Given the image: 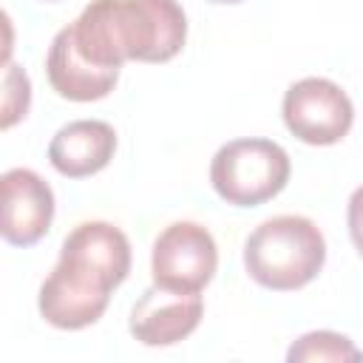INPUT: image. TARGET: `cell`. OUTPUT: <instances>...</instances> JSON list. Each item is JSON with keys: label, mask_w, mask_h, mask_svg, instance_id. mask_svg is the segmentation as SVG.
I'll return each mask as SVG.
<instances>
[{"label": "cell", "mask_w": 363, "mask_h": 363, "mask_svg": "<svg viewBox=\"0 0 363 363\" xmlns=\"http://www.w3.org/2000/svg\"><path fill=\"white\" fill-rule=\"evenodd\" d=\"M3 187V221L0 233L11 247H31L37 244L54 218V193L48 182L28 170L11 167L0 179Z\"/></svg>", "instance_id": "7"}, {"label": "cell", "mask_w": 363, "mask_h": 363, "mask_svg": "<svg viewBox=\"0 0 363 363\" xmlns=\"http://www.w3.org/2000/svg\"><path fill=\"white\" fill-rule=\"evenodd\" d=\"M292 164L286 150L261 136L233 139L221 145L210 162L213 190L235 207H255L275 199L289 182Z\"/></svg>", "instance_id": "3"}, {"label": "cell", "mask_w": 363, "mask_h": 363, "mask_svg": "<svg viewBox=\"0 0 363 363\" xmlns=\"http://www.w3.org/2000/svg\"><path fill=\"white\" fill-rule=\"evenodd\" d=\"M3 128H11L17 119H23L28 113V102H31V82L28 74L23 68H17L14 62H6V74H3Z\"/></svg>", "instance_id": "12"}, {"label": "cell", "mask_w": 363, "mask_h": 363, "mask_svg": "<svg viewBox=\"0 0 363 363\" xmlns=\"http://www.w3.org/2000/svg\"><path fill=\"white\" fill-rule=\"evenodd\" d=\"M45 74L51 88L71 102H94L113 91L119 79V68H99L91 60L82 57L77 48L71 28H60L48 45L45 57Z\"/></svg>", "instance_id": "9"}, {"label": "cell", "mask_w": 363, "mask_h": 363, "mask_svg": "<svg viewBox=\"0 0 363 363\" xmlns=\"http://www.w3.org/2000/svg\"><path fill=\"white\" fill-rule=\"evenodd\" d=\"M210 3H241V0H210Z\"/></svg>", "instance_id": "14"}, {"label": "cell", "mask_w": 363, "mask_h": 363, "mask_svg": "<svg viewBox=\"0 0 363 363\" xmlns=\"http://www.w3.org/2000/svg\"><path fill=\"white\" fill-rule=\"evenodd\" d=\"M201 315L199 292H173L153 284L130 309V335L145 346H173L196 332Z\"/></svg>", "instance_id": "8"}, {"label": "cell", "mask_w": 363, "mask_h": 363, "mask_svg": "<svg viewBox=\"0 0 363 363\" xmlns=\"http://www.w3.org/2000/svg\"><path fill=\"white\" fill-rule=\"evenodd\" d=\"M286 360L289 363H349V360H360V352L354 349V343L340 335V332H329V329H320V332H306L301 335L289 352H286Z\"/></svg>", "instance_id": "11"}, {"label": "cell", "mask_w": 363, "mask_h": 363, "mask_svg": "<svg viewBox=\"0 0 363 363\" xmlns=\"http://www.w3.org/2000/svg\"><path fill=\"white\" fill-rule=\"evenodd\" d=\"M281 111L289 133L306 145H335L354 122L349 94L326 77H303L292 82L284 94Z\"/></svg>", "instance_id": "5"}, {"label": "cell", "mask_w": 363, "mask_h": 363, "mask_svg": "<svg viewBox=\"0 0 363 363\" xmlns=\"http://www.w3.org/2000/svg\"><path fill=\"white\" fill-rule=\"evenodd\" d=\"M326 261V241L306 216H275L261 221L244 241V267L267 289L289 292L318 278Z\"/></svg>", "instance_id": "2"}, {"label": "cell", "mask_w": 363, "mask_h": 363, "mask_svg": "<svg viewBox=\"0 0 363 363\" xmlns=\"http://www.w3.org/2000/svg\"><path fill=\"white\" fill-rule=\"evenodd\" d=\"M130 272V241L128 235L108 221H82L77 224L62 247L60 261L51 275L62 278L68 286L85 289L91 298L111 301V292Z\"/></svg>", "instance_id": "4"}, {"label": "cell", "mask_w": 363, "mask_h": 363, "mask_svg": "<svg viewBox=\"0 0 363 363\" xmlns=\"http://www.w3.org/2000/svg\"><path fill=\"white\" fill-rule=\"evenodd\" d=\"M68 28L82 57L99 68L167 62L187 40V17L176 0H91Z\"/></svg>", "instance_id": "1"}, {"label": "cell", "mask_w": 363, "mask_h": 363, "mask_svg": "<svg viewBox=\"0 0 363 363\" xmlns=\"http://www.w3.org/2000/svg\"><path fill=\"white\" fill-rule=\"evenodd\" d=\"M218 267V250L207 227L173 221L159 233L150 252L153 284L173 292H201Z\"/></svg>", "instance_id": "6"}, {"label": "cell", "mask_w": 363, "mask_h": 363, "mask_svg": "<svg viewBox=\"0 0 363 363\" xmlns=\"http://www.w3.org/2000/svg\"><path fill=\"white\" fill-rule=\"evenodd\" d=\"M116 150V133L102 119H74L62 125L48 142V162L68 179L99 173Z\"/></svg>", "instance_id": "10"}, {"label": "cell", "mask_w": 363, "mask_h": 363, "mask_svg": "<svg viewBox=\"0 0 363 363\" xmlns=\"http://www.w3.org/2000/svg\"><path fill=\"white\" fill-rule=\"evenodd\" d=\"M346 224H349V235L354 250L363 258V184L349 196V207H346Z\"/></svg>", "instance_id": "13"}]
</instances>
